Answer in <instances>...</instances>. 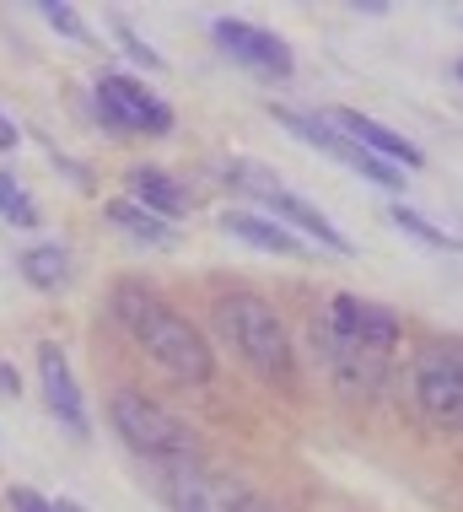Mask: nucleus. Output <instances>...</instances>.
<instances>
[{
	"label": "nucleus",
	"mask_w": 463,
	"mask_h": 512,
	"mask_svg": "<svg viewBox=\"0 0 463 512\" xmlns=\"http://www.w3.org/2000/svg\"><path fill=\"white\" fill-rule=\"evenodd\" d=\"M114 318L130 329V340L140 351L157 367L173 372L178 383H210L216 378V351H210V340L178 308H167L151 286L119 281L114 286Z\"/></svg>",
	"instance_id": "1"
},
{
	"label": "nucleus",
	"mask_w": 463,
	"mask_h": 512,
	"mask_svg": "<svg viewBox=\"0 0 463 512\" xmlns=\"http://www.w3.org/2000/svg\"><path fill=\"white\" fill-rule=\"evenodd\" d=\"M313 340L324 345V356H329V367H334V378H340V383H361V389H372V383L383 378L394 345H399V318L388 308H377V302L334 297Z\"/></svg>",
	"instance_id": "2"
},
{
	"label": "nucleus",
	"mask_w": 463,
	"mask_h": 512,
	"mask_svg": "<svg viewBox=\"0 0 463 512\" xmlns=\"http://www.w3.org/2000/svg\"><path fill=\"white\" fill-rule=\"evenodd\" d=\"M210 318H216L221 345H227L254 378H264V383H291L297 378V345H291V335H286V318H280L264 297L227 292V297H216Z\"/></svg>",
	"instance_id": "3"
},
{
	"label": "nucleus",
	"mask_w": 463,
	"mask_h": 512,
	"mask_svg": "<svg viewBox=\"0 0 463 512\" xmlns=\"http://www.w3.org/2000/svg\"><path fill=\"white\" fill-rule=\"evenodd\" d=\"M108 421H114V432L124 437V448L140 453V459H157V464H189L194 459L189 426L167 405H157V399H146L135 389H119L108 399Z\"/></svg>",
	"instance_id": "4"
},
{
	"label": "nucleus",
	"mask_w": 463,
	"mask_h": 512,
	"mask_svg": "<svg viewBox=\"0 0 463 512\" xmlns=\"http://www.w3.org/2000/svg\"><path fill=\"white\" fill-rule=\"evenodd\" d=\"M162 496L173 512H264L259 491H248L237 475H221L210 464H167Z\"/></svg>",
	"instance_id": "5"
},
{
	"label": "nucleus",
	"mask_w": 463,
	"mask_h": 512,
	"mask_svg": "<svg viewBox=\"0 0 463 512\" xmlns=\"http://www.w3.org/2000/svg\"><path fill=\"white\" fill-rule=\"evenodd\" d=\"M410 378H415V399L431 426H463V345L453 340L420 345Z\"/></svg>",
	"instance_id": "6"
},
{
	"label": "nucleus",
	"mask_w": 463,
	"mask_h": 512,
	"mask_svg": "<svg viewBox=\"0 0 463 512\" xmlns=\"http://www.w3.org/2000/svg\"><path fill=\"white\" fill-rule=\"evenodd\" d=\"M97 114L114 124V130H130V135H167L173 130V108L146 81L124 76V71L97 76Z\"/></svg>",
	"instance_id": "7"
},
{
	"label": "nucleus",
	"mask_w": 463,
	"mask_h": 512,
	"mask_svg": "<svg viewBox=\"0 0 463 512\" xmlns=\"http://www.w3.org/2000/svg\"><path fill=\"white\" fill-rule=\"evenodd\" d=\"M210 33H216V49H221V54H232V60L243 65V71H254V76L286 81L291 71H297V54H291V44H286V38H275L270 27L221 17Z\"/></svg>",
	"instance_id": "8"
},
{
	"label": "nucleus",
	"mask_w": 463,
	"mask_h": 512,
	"mask_svg": "<svg viewBox=\"0 0 463 512\" xmlns=\"http://www.w3.org/2000/svg\"><path fill=\"white\" fill-rule=\"evenodd\" d=\"M275 119L286 124L297 141H307V146H318L324 157H334L340 168H350V173H361V178H372V184H383V189H394L399 178H404V168H388V162H377V157H367L350 135H340L329 119H313V114H297V108H275Z\"/></svg>",
	"instance_id": "9"
},
{
	"label": "nucleus",
	"mask_w": 463,
	"mask_h": 512,
	"mask_svg": "<svg viewBox=\"0 0 463 512\" xmlns=\"http://www.w3.org/2000/svg\"><path fill=\"white\" fill-rule=\"evenodd\" d=\"M232 178H237L243 189H259V195H264V205H270V211H275L280 221H286V232L297 227V232H307L313 243H324L329 254H350L345 232L334 227V221H324V216H318V211H313V205H307L302 195H291V189H280L270 173H259V168H232Z\"/></svg>",
	"instance_id": "10"
},
{
	"label": "nucleus",
	"mask_w": 463,
	"mask_h": 512,
	"mask_svg": "<svg viewBox=\"0 0 463 512\" xmlns=\"http://www.w3.org/2000/svg\"><path fill=\"white\" fill-rule=\"evenodd\" d=\"M340 135H350L367 157H377V162H388V168H420V146L415 141H404L399 130H388V124H377V119H367V114H350V108H334V114H324Z\"/></svg>",
	"instance_id": "11"
},
{
	"label": "nucleus",
	"mask_w": 463,
	"mask_h": 512,
	"mask_svg": "<svg viewBox=\"0 0 463 512\" xmlns=\"http://www.w3.org/2000/svg\"><path fill=\"white\" fill-rule=\"evenodd\" d=\"M38 383H44V405L65 421V432L87 437V405H81V389L76 378H70V362L60 345H38Z\"/></svg>",
	"instance_id": "12"
},
{
	"label": "nucleus",
	"mask_w": 463,
	"mask_h": 512,
	"mask_svg": "<svg viewBox=\"0 0 463 512\" xmlns=\"http://www.w3.org/2000/svg\"><path fill=\"white\" fill-rule=\"evenodd\" d=\"M130 200L146 205V211L162 216V221H178V216L189 211V205H184V189H178L162 168H130Z\"/></svg>",
	"instance_id": "13"
},
{
	"label": "nucleus",
	"mask_w": 463,
	"mask_h": 512,
	"mask_svg": "<svg viewBox=\"0 0 463 512\" xmlns=\"http://www.w3.org/2000/svg\"><path fill=\"white\" fill-rule=\"evenodd\" d=\"M221 227L232 232V238L264 248V254H302L297 248V232H286L275 216H254V211H227L221 216Z\"/></svg>",
	"instance_id": "14"
},
{
	"label": "nucleus",
	"mask_w": 463,
	"mask_h": 512,
	"mask_svg": "<svg viewBox=\"0 0 463 512\" xmlns=\"http://www.w3.org/2000/svg\"><path fill=\"white\" fill-rule=\"evenodd\" d=\"M108 221H114L119 232H130V238H140V243H151V248H173V243H178V227H173V221L151 216L146 205H135L130 195L108 200Z\"/></svg>",
	"instance_id": "15"
},
{
	"label": "nucleus",
	"mask_w": 463,
	"mask_h": 512,
	"mask_svg": "<svg viewBox=\"0 0 463 512\" xmlns=\"http://www.w3.org/2000/svg\"><path fill=\"white\" fill-rule=\"evenodd\" d=\"M22 275H27V286H38V292H60L65 275H70V248L65 243H33L22 254Z\"/></svg>",
	"instance_id": "16"
},
{
	"label": "nucleus",
	"mask_w": 463,
	"mask_h": 512,
	"mask_svg": "<svg viewBox=\"0 0 463 512\" xmlns=\"http://www.w3.org/2000/svg\"><path fill=\"white\" fill-rule=\"evenodd\" d=\"M0 221L6 227H38V205L17 184V173H0Z\"/></svg>",
	"instance_id": "17"
},
{
	"label": "nucleus",
	"mask_w": 463,
	"mask_h": 512,
	"mask_svg": "<svg viewBox=\"0 0 463 512\" xmlns=\"http://www.w3.org/2000/svg\"><path fill=\"white\" fill-rule=\"evenodd\" d=\"M388 221H394V227H404V232H415V238H420V243H431V248H458L442 227H431V221H426V216H415L410 205H394V211H388Z\"/></svg>",
	"instance_id": "18"
},
{
	"label": "nucleus",
	"mask_w": 463,
	"mask_h": 512,
	"mask_svg": "<svg viewBox=\"0 0 463 512\" xmlns=\"http://www.w3.org/2000/svg\"><path fill=\"white\" fill-rule=\"evenodd\" d=\"M44 22H49V27H60V33H65V38H76V44H87V38H92V33H87V22H81L70 6H44Z\"/></svg>",
	"instance_id": "19"
},
{
	"label": "nucleus",
	"mask_w": 463,
	"mask_h": 512,
	"mask_svg": "<svg viewBox=\"0 0 463 512\" xmlns=\"http://www.w3.org/2000/svg\"><path fill=\"white\" fill-rule=\"evenodd\" d=\"M6 507H11V512H54V502H44V496H38V491H27V486H11Z\"/></svg>",
	"instance_id": "20"
},
{
	"label": "nucleus",
	"mask_w": 463,
	"mask_h": 512,
	"mask_svg": "<svg viewBox=\"0 0 463 512\" xmlns=\"http://www.w3.org/2000/svg\"><path fill=\"white\" fill-rule=\"evenodd\" d=\"M114 33H119V44H124V49H130V54H135V60H140V65H162V60H157V54H151L146 44H140V38H135V33H130V27H124V22L114 27Z\"/></svg>",
	"instance_id": "21"
},
{
	"label": "nucleus",
	"mask_w": 463,
	"mask_h": 512,
	"mask_svg": "<svg viewBox=\"0 0 463 512\" xmlns=\"http://www.w3.org/2000/svg\"><path fill=\"white\" fill-rule=\"evenodd\" d=\"M11 146H17V124L0 114V151H11Z\"/></svg>",
	"instance_id": "22"
},
{
	"label": "nucleus",
	"mask_w": 463,
	"mask_h": 512,
	"mask_svg": "<svg viewBox=\"0 0 463 512\" xmlns=\"http://www.w3.org/2000/svg\"><path fill=\"white\" fill-rule=\"evenodd\" d=\"M0 394H17V372H11L6 362H0Z\"/></svg>",
	"instance_id": "23"
},
{
	"label": "nucleus",
	"mask_w": 463,
	"mask_h": 512,
	"mask_svg": "<svg viewBox=\"0 0 463 512\" xmlns=\"http://www.w3.org/2000/svg\"><path fill=\"white\" fill-rule=\"evenodd\" d=\"M54 512H81L76 502H54Z\"/></svg>",
	"instance_id": "24"
},
{
	"label": "nucleus",
	"mask_w": 463,
	"mask_h": 512,
	"mask_svg": "<svg viewBox=\"0 0 463 512\" xmlns=\"http://www.w3.org/2000/svg\"><path fill=\"white\" fill-rule=\"evenodd\" d=\"M458 76H463V60H458Z\"/></svg>",
	"instance_id": "25"
}]
</instances>
